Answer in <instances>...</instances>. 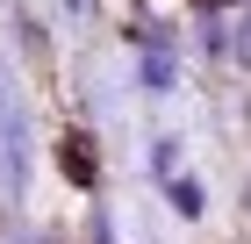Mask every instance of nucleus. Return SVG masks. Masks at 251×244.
<instances>
[{"label": "nucleus", "mask_w": 251, "mask_h": 244, "mask_svg": "<svg viewBox=\"0 0 251 244\" xmlns=\"http://www.w3.org/2000/svg\"><path fill=\"white\" fill-rule=\"evenodd\" d=\"M230 51H237V65H244V72H251V15L237 22V36H230Z\"/></svg>", "instance_id": "nucleus-3"}, {"label": "nucleus", "mask_w": 251, "mask_h": 244, "mask_svg": "<svg viewBox=\"0 0 251 244\" xmlns=\"http://www.w3.org/2000/svg\"><path fill=\"white\" fill-rule=\"evenodd\" d=\"M244 208H251V180H244Z\"/></svg>", "instance_id": "nucleus-4"}, {"label": "nucleus", "mask_w": 251, "mask_h": 244, "mask_svg": "<svg viewBox=\"0 0 251 244\" xmlns=\"http://www.w3.org/2000/svg\"><path fill=\"white\" fill-rule=\"evenodd\" d=\"M65 172H72L79 187H94V158H86V144H79V136L65 144Z\"/></svg>", "instance_id": "nucleus-2"}, {"label": "nucleus", "mask_w": 251, "mask_h": 244, "mask_svg": "<svg viewBox=\"0 0 251 244\" xmlns=\"http://www.w3.org/2000/svg\"><path fill=\"white\" fill-rule=\"evenodd\" d=\"M22 108H15V94H7V86H0V180H7V187L22 194Z\"/></svg>", "instance_id": "nucleus-1"}]
</instances>
